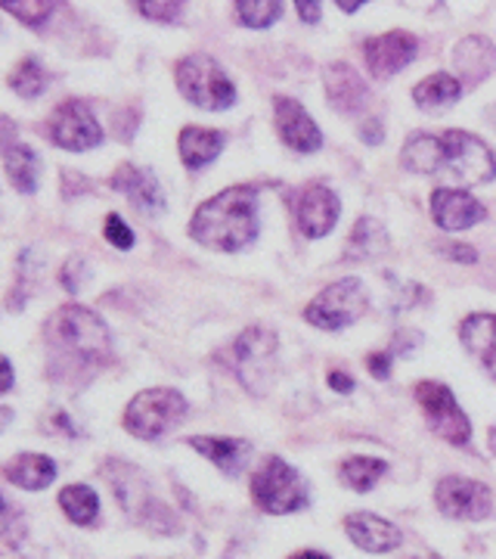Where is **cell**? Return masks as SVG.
Instances as JSON below:
<instances>
[{"label": "cell", "instance_id": "44", "mask_svg": "<svg viewBox=\"0 0 496 559\" xmlns=\"http://www.w3.org/2000/svg\"><path fill=\"white\" fill-rule=\"evenodd\" d=\"M10 419H13V411L0 407V429H3V426H10Z\"/></svg>", "mask_w": 496, "mask_h": 559}, {"label": "cell", "instance_id": "21", "mask_svg": "<svg viewBox=\"0 0 496 559\" xmlns=\"http://www.w3.org/2000/svg\"><path fill=\"white\" fill-rule=\"evenodd\" d=\"M190 448L211 460L223 476H239L249 463L252 444L245 439H211V436H196L190 439Z\"/></svg>", "mask_w": 496, "mask_h": 559}, {"label": "cell", "instance_id": "2", "mask_svg": "<svg viewBox=\"0 0 496 559\" xmlns=\"http://www.w3.org/2000/svg\"><path fill=\"white\" fill-rule=\"evenodd\" d=\"M190 237L218 252H239L258 237V190L242 183L198 205Z\"/></svg>", "mask_w": 496, "mask_h": 559}, {"label": "cell", "instance_id": "11", "mask_svg": "<svg viewBox=\"0 0 496 559\" xmlns=\"http://www.w3.org/2000/svg\"><path fill=\"white\" fill-rule=\"evenodd\" d=\"M50 138L69 153H84L102 143V128L84 103L65 100L50 119Z\"/></svg>", "mask_w": 496, "mask_h": 559}, {"label": "cell", "instance_id": "39", "mask_svg": "<svg viewBox=\"0 0 496 559\" xmlns=\"http://www.w3.org/2000/svg\"><path fill=\"white\" fill-rule=\"evenodd\" d=\"M10 389H13V367H10V360L0 355V395L10 392Z\"/></svg>", "mask_w": 496, "mask_h": 559}, {"label": "cell", "instance_id": "31", "mask_svg": "<svg viewBox=\"0 0 496 559\" xmlns=\"http://www.w3.org/2000/svg\"><path fill=\"white\" fill-rule=\"evenodd\" d=\"M0 10H7L10 16H16L25 25H40L50 20L53 0H0Z\"/></svg>", "mask_w": 496, "mask_h": 559}, {"label": "cell", "instance_id": "23", "mask_svg": "<svg viewBox=\"0 0 496 559\" xmlns=\"http://www.w3.org/2000/svg\"><path fill=\"white\" fill-rule=\"evenodd\" d=\"M459 97H462V81L447 75V72H435V75L422 79L413 87V103H416L419 109H428V112L450 109Z\"/></svg>", "mask_w": 496, "mask_h": 559}, {"label": "cell", "instance_id": "37", "mask_svg": "<svg viewBox=\"0 0 496 559\" xmlns=\"http://www.w3.org/2000/svg\"><path fill=\"white\" fill-rule=\"evenodd\" d=\"M295 7L301 22H319V13H323L319 0H295Z\"/></svg>", "mask_w": 496, "mask_h": 559}, {"label": "cell", "instance_id": "4", "mask_svg": "<svg viewBox=\"0 0 496 559\" xmlns=\"http://www.w3.org/2000/svg\"><path fill=\"white\" fill-rule=\"evenodd\" d=\"M174 79H178L180 94L193 106H198V109L220 112V109H230L237 103L233 81L227 79V72L211 57H186V60H180Z\"/></svg>", "mask_w": 496, "mask_h": 559}, {"label": "cell", "instance_id": "16", "mask_svg": "<svg viewBox=\"0 0 496 559\" xmlns=\"http://www.w3.org/2000/svg\"><path fill=\"white\" fill-rule=\"evenodd\" d=\"M484 205L465 193V190H453V187H437L432 193V218L437 227L444 230H465L477 221H484Z\"/></svg>", "mask_w": 496, "mask_h": 559}, {"label": "cell", "instance_id": "32", "mask_svg": "<svg viewBox=\"0 0 496 559\" xmlns=\"http://www.w3.org/2000/svg\"><path fill=\"white\" fill-rule=\"evenodd\" d=\"M186 0H137V10L146 20L156 22H174L180 16Z\"/></svg>", "mask_w": 496, "mask_h": 559}, {"label": "cell", "instance_id": "27", "mask_svg": "<svg viewBox=\"0 0 496 559\" xmlns=\"http://www.w3.org/2000/svg\"><path fill=\"white\" fill-rule=\"evenodd\" d=\"M60 507L75 525H90V522H97L99 498L97 491L87 485H69V488H62Z\"/></svg>", "mask_w": 496, "mask_h": 559}, {"label": "cell", "instance_id": "36", "mask_svg": "<svg viewBox=\"0 0 496 559\" xmlns=\"http://www.w3.org/2000/svg\"><path fill=\"white\" fill-rule=\"evenodd\" d=\"M370 373L376 380H388L391 377V352H376L370 355Z\"/></svg>", "mask_w": 496, "mask_h": 559}, {"label": "cell", "instance_id": "6", "mask_svg": "<svg viewBox=\"0 0 496 559\" xmlns=\"http://www.w3.org/2000/svg\"><path fill=\"white\" fill-rule=\"evenodd\" d=\"M186 417V399L178 389H146L124 411V429L137 439H159Z\"/></svg>", "mask_w": 496, "mask_h": 559}, {"label": "cell", "instance_id": "29", "mask_svg": "<svg viewBox=\"0 0 496 559\" xmlns=\"http://www.w3.org/2000/svg\"><path fill=\"white\" fill-rule=\"evenodd\" d=\"M10 87L25 97V100H32V97H40L44 94V87H47V72L40 69V62L35 57H25L20 60V66L10 72Z\"/></svg>", "mask_w": 496, "mask_h": 559}, {"label": "cell", "instance_id": "46", "mask_svg": "<svg viewBox=\"0 0 496 559\" xmlns=\"http://www.w3.org/2000/svg\"><path fill=\"white\" fill-rule=\"evenodd\" d=\"M491 451L496 454V429H491Z\"/></svg>", "mask_w": 496, "mask_h": 559}, {"label": "cell", "instance_id": "28", "mask_svg": "<svg viewBox=\"0 0 496 559\" xmlns=\"http://www.w3.org/2000/svg\"><path fill=\"white\" fill-rule=\"evenodd\" d=\"M388 463L378 457H348L341 463V481L354 491H370L382 476H385Z\"/></svg>", "mask_w": 496, "mask_h": 559}, {"label": "cell", "instance_id": "43", "mask_svg": "<svg viewBox=\"0 0 496 559\" xmlns=\"http://www.w3.org/2000/svg\"><path fill=\"white\" fill-rule=\"evenodd\" d=\"M292 559H329L326 554H319V550H301V554H295Z\"/></svg>", "mask_w": 496, "mask_h": 559}, {"label": "cell", "instance_id": "40", "mask_svg": "<svg viewBox=\"0 0 496 559\" xmlns=\"http://www.w3.org/2000/svg\"><path fill=\"white\" fill-rule=\"evenodd\" d=\"M329 385H332L336 392H341V395H348V392L354 389V380H351L348 373H329Z\"/></svg>", "mask_w": 496, "mask_h": 559}, {"label": "cell", "instance_id": "33", "mask_svg": "<svg viewBox=\"0 0 496 559\" xmlns=\"http://www.w3.org/2000/svg\"><path fill=\"white\" fill-rule=\"evenodd\" d=\"M106 240L116 249H131L134 246V230L121 221V215H109L106 218Z\"/></svg>", "mask_w": 496, "mask_h": 559}, {"label": "cell", "instance_id": "15", "mask_svg": "<svg viewBox=\"0 0 496 559\" xmlns=\"http://www.w3.org/2000/svg\"><path fill=\"white\" fill-rule=\"evenodd\" d=\"M323 84H326V100L336 106L338 112L354 116L366 103H370V87L360 79V72L348 62H332L323 72Z\"/></svg>", "mask_w": 496, "mask_h": 559}, {"label": "cell", "instance_id": "5", "mask_svg": "<svg viewBox=\"0 0 496 559\" xmlns=\"http://www.w3.org/2000/svg\"><path fill=\"white\" fill-rule=\"evenodd\" d=\"M252 498L258 503L264 513H298L307 507V488L304 479L298 476L295 469L279 457H267L258 466V473L252 476Z\"/></svg>", "mask_w": 496, "mask_h": 559}, {"label": "cell", "instance_id": "30", "mask_svg": "<svg viewBox=\"0 0 496 559\" xmlns=\"http://www.w3.org/2000/svg\"><path fill=\"white\" fill-rule=\"evenodd\" d=\"M237 13L249 28H270L282 13V0H237Z\"/></svg>", "mask_w": 496, "mask_h": 559}, {"label": "cell", "instance_id": "17", "mask_svg": "<svg viewBox=\"0 0 496 559\" xmlns=\"http://www.w3.org/2000/svg\"><path fill=\"white\" fill-rule=\"evenodd\" d=\"M344 532L366 554H388L403 544V535L395 522L382 520L376 513H351L344 520Z\"/></svg>", "mask_w": 496, "mask_h": 559}, {"label": "cell", "instance_id": "19", "mask_svg": "<svg viewBox=\"0 0 496 559\" xmlns=\"http://www.w3.org/2000/svg\"><path fill=\"white\" fill-rule=\"evenodd\" d=\"M459 340L465 352L484 364V370L496 380V314H472L462 320Z\"/></svg>", "mask_w": 496, "mask_h": 559}, {"label": "cell", "instance_id": "13", "mask_svg": "<svg viewBox=\"0 0 496 559\" xmlns=\"http://www.w3.org/2000/svg\"><path fill=\"white\" fill-rule=\"evenodd\" d=\"M338 209H341V205H338V197L329 187H323V183L304 187V190L298 193L295 202V221L298 227H301V234L311 237V240L326 237V234L336 227Z\"/></svg>", "mask_w": 496, "mask_h": 559}, {"label": "cell", "instance_id": "45", "mask_svg": "<svg viewBox=\"0 0 496 559\" xmlns=\"http://www.w3.org/2000/svg\"><path fill=\"white\" fill-rule=\"evenodd\" d=\"M487 121H491V124H494V128H496V103H494V106H491V109H487Z\"/></svg>", "mask_w": 496, "mask_h": 559}, {"label": "cell", "instance_id": "41", "mask_svg": "<svg viewBox=\"0 0 496 559\" xmlns=\"http://www.w3.org/2000/svg\"><path fill=\"white\" fill-rule=\"evenodd\" d=\"M336 3L341 13H358L360 7H363V3H370V0H336Z\"/></svg>", "mask_w": 496, "mask_h": 559}, {"label": "cell", "instance_id": "12", "mask_svg": "<svg viewBox=\"0 0 496 559\" xmlns=\"http://www.w3.org/2000/svg\"><path fill=\"white\" fill-rule=\"evenodd\" d=\"M419 40L410 32H388V35H376L363 44V60L366 69L373 72V79H391L400 69H407L416 60Z\"/></svg>", "mask_w": 496, "mask_h": 559}, {"label": "cell", "instance_id": "14", "mask_svg": "<svg viewBox=\"0 0 496 559\" xmlns=\"http://www.w3.org/2000/svg\"><path fill=\"white\" fill-rule=\"evenodd\" d=\"M274 119H277V131L282 143L295 153H317L323 146V134H319L317 121L304 112V106L292 97H277L274 100Z\"/></svg>", "mask_w": 496, "mask_h": 559}, {"label": "cell", "instance_id": "22", "mask_svg": "<svg viewBox=\"0 0 496 559\" xmlns=\"http://www.w3.org/2000/svg\"><path fill=\"white\" fill-rule=\"evenodd\" d=\"M223 131H211V128H198V124H190L180 131V159L186 168H205L211 162L218 159L220 150H223Z\"/></svg>", "mask_w": 496, "mask_h": 559}, {"label": "cell", "instance_id": "20", "mask_svg": "<svg viewBox=\"0 0 496 559\" xmlns=\"http://www.w3.org/2000/svg\"><path fill=\"white\" fill-rule=\"evenodd\" d=\"M453 66L462 75V84H477L496 69V47L487 38H462L453 47Z\"/></svg>", "mask_w": 496, "mask_h": 559}, {"label": "cell", "instance_id": "38", "mask_svg": "<svg viewBox=\"0 0 496 559\" xmlns=\"http://www.w3.org/2000/svg\"><path fill=\"white\" fill-rule=\"evenodd\" d=\"M360 138L366 140V143H378V140L385 138V128H382V121L378 119L363 121V128H360Z\"/></svg>", "mask_w": 496, "mask_h": 559}, {"label": "cell", "instance_id": "10", "mask_svg": "<svg viewBox=\"0 0 496 559\" xmlns=\"http://www.w3.org/2000/svg\"><path fill=\"white\" fill-rule=\"evenodd\" d=\"M437 510L450 520H487L494 510V498L491 491L475 479H462V476H447L437 481L435 488Z\"/></svg>", "mask_w": 496, "mask_h": 559}, {"label": "cell", "instance_id": "34", "mask_svg": "<svg viewBox=\"0 0 496 559\" xmlns=\"http://www.w3.org/2000/svg\"><path fill=\"white\" fill-rule=\"evenodd\" d=\"M62 286L69 289V293H78L81 286H84V277H87V264L84 259H69L65 261V267H62Z\"/></svg>", "mask_w": 496, "mask_h": 559}, {"label": "cell", "instance_id": "18", "mask_svg": "<svg viewBox=\"0 0 496 559\" xmlns=\"http://www.w3.org/2000/svg\"><path fill=\"white\" fill-rule=\"evenodd\" d=\"M112 187L119 193H124L146 215L165 212V193H161L159 180H156L153 171H146V168H137V165H128L124 162L119 171L112 175Z\"/></svg>", "mask_w": 496, "mask_h": 559}, {"label": "cell", "instance_id": "25", "mask_svg": "<svg viewBox=\"0 0 496 559\" xmlns=\"http://www.w3.org/2000/svg\"><path fill=\"white\" fill-rule=\"evenodd\" d=\"M7 479L28 491H40L57 479V463L44 454H20L7 466Z\"/></svg>", "mask_w": 496, "mask_h": 559}, {"label": "cell", "instance_id": "26", "mask_svg": "<svg viewBox=\"0 0 496 559\" xmlns=\"http://www.w3.org/2000/svg\"><path fill=\"white\" fill-rule=\"evenodd\" d=\"M388 249V237H385V227L376 218H360L351 230V240L344 255L348 259H376L378 252Z\"/></svg>", "mask_w": 496, "mask_h": 559}, {"label": "cell", "instance_id": "1", "mask_svg": "<svg viewBox=\"0 0 496 559\" xmlns=\"http://www.w3.org/2000/svg\"><path fill=\"white\" fill-rule=\"evenodd\" d=\"M400 162L416 175H444L465 187L491 183L496 178L494 150L469 131L413 134L400 150Z\"/></svg>", "mask_w": 496, "mask_h": 559}, {"label": "cell", "instance_id": "3", "mask_svg": "<svg viewBox=\"0 0 496 559\" xmlns=\"http://www.w3.org/2000/svg\"><path fill=\"white\" fill-rule=\"evenodd\" d=\"M47 336L65 355L87 360V364H99V360L109 358V333H106V323L90 308H81V305H65V308H60L50 318V323H47Z\"/></svg>", "mask_w": 496, "mask_h": 559}, {"label": "cell", "instance_id": "7", "mask_svg": "<svg viewBox=\"0 0 496 559\" xmlns=\"http://www.w3.org/2000/svg\"><path fill=\"white\" fill-rule=\"evenodd\" d=\"M230 355H233V373L239 377V382L252 395L267 392V385L274 380V370H277V336L264 326H249L233 342Z\"/></svg>", "mask_w": 496, "mask_h": 559}, {"label": "cell", "instance_id": "9", "mask_svg": "<svg viewBox=\"0 0 496 559\" xmlns=\"http://www.w3.org/2000/svg\"><path fill=\"white\" fill-rule=\"evenodd\" d=\"M416 401L422 407V414L428 419V426L435 429V436H440L450 444H469L472 439V423L459 411L453 392L444 382H419Z\"/></svg>", "mask_w": 496, "mask_h": 559}, {"label": "cell", "instance_id": "35", "mask_svg": "<svg viewBox=\"0 0 496 559\" xmlns=\"http://www.w3.org/2000/svg\"><path fill=\"white\" fill-rule=\"evenodd\" d=\"M437 252L444 255V259L450 261H462V264H475L477 252L472 246H462V242H440L437 246Z\"/></svg>", "mask_w": 496, "mask_h": 559}, {"label": "cell", "instance_id": "24", "mask_svg": "<svg viewBox=\"0 0 496 559\" xmlns=\"http://www.w3.org/2000/svg\"><path fill=\"white\" fill-rule=\"evenodd\" d=\"M3 162H7V175H10L16 190H22V193H35L38 190L40 159L32 146H25V143H7L3 146Z\"/></svg>", "mask_w": 496, "mask_h": 559}, {"label": "cell", "instance_id": "8", "mask_svg": "<svg viewBox=\"0 0 496 559\" xmlns=\"http://www.w3.org/2000/svg\"><path fill=\"white\" fill-rule=\"evenodd\" d=\"M366 301H370V296H366L363 280H336L332 286H326L317 299L307 305L304 320H307L311 326H319V330H344V326H351L354 320L363 318Z\"/></svg>", "mask_w": 496, "mask_h": 559}, {"label": "cell", "instance_id": "42", "mask_svg": "<svg viewBox=\"0 0 496 559\" xmlns=\"http://www.w3.org/2000/svg\"><path fill=\"white\" fill-rule=\"evenodd\" d=\"M7 525H10V510H7V500L0 495V532H7Z\"/></svg>", "mask_w": 496, "mask_h": 559}]
</instances>
